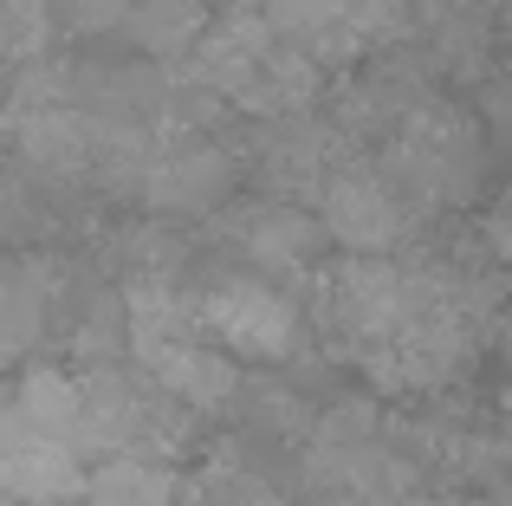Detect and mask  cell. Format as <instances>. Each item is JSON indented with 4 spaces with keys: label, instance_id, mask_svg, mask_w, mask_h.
Instances as JSON below:
<instances>
[{
    "label": "cell",
    "instance_id": "6da1fadb",
    "mask_svg": "<svg viewBox=\"0 0 512 506\" xmlns=\"http://www.w3.org/2000/svg\"><path fill=\"white\" fill-rule=\"evenodd\" d=\"M409 208L467 202L480 182V130L454 104H409L389 124V150L376 163Z\"/></svg>",
    "mask_w": 512,
    "mask_h": 506
},
{
    "label": "cell",
    "instance_id": "7a4b0ae2",
    "mask_svg": "<svg viewBox=\"0 0 512 506\" xmlns=\"http://www.w3.org/2000/svg\"><path fill=\"white\" fill-rule=\"evenodd\" d=\"M195 305V338H208L227 357H253V364H279V357L299 351V305L279 286L253 273H227L208 292H188Z\"/></svg>",
    "mask_w": 512,
    "mask_h": 506
},
{
    "label": "cell",
    "instance_id": "3957f363",
    "mask_svg": "<svg viewBox=\"0 0 512 506\" xmlns=\"http://www.w3.org/2000/svg\"><path fill=\"white\" fill-rule=\"evenodd\" d=\"M266 26L318 65H357L409 33V0H266Z\"/></svg>",
    "mask_w": 512,
    "mask_h": 506
},
{
    "label": "cell",
    "instance_id": "277c9868",
    "mask_svg": "<svg viewBox=\"0 0 512 506\" xmlns=\"http://www.w3.org/2000/svg\"><path fill=\"white\" fill-rule=\"evenodd\" d=\"M415 208L389 189L383 169H357L338 163L325 182H318V228L331 234L344 253H389L409 234Z\"/></svg>",
    "mask_w": 512,
    "mask_h": 506
},
{
    "label": "cell",
    "instance_id": "5b68a950",
    "mask_svg": "<svg viewBox=\"0 0 512 506\" xmlns=\"http://www.w3.org/2000/svg\"><path fill=\"white\" fill-rule=\"evenodd\" d=\"M402 305V266L389 253H344L331 273H318V312L350 351H370Z\"/></svg>",
    "mask_w": 512,
    "mask_h": 506
},
{
    "label": "cell",
    "instance_id": "8992f818",
    "mask_svg": "<svg viewBox=\"0 0 512 506\" xmlns=\"http://www.w3.org/2000/svg\"><path fill=\"white\" fill-rule=\"evenodd\" d=\"M137 195L156 215H214L234 195V156L201 137H175V143L156 137L150 163L137 176Z\"/></svg>",
    "mask_w": 512,
    "mask_h": 506
},
{
    "label": "cell",
    "instance_id": "52a82bcc",
    "mask_svg": "<svg viewBox=\"0 0 512 506\" xmlns=\"http://www.w3.org/2000/svg\"><path fill=\"white\" fill-rule=\"evenodd\" d=\"M85 481L78 455L59 435L33 429V422L13 416V403L0 409V494L26 500V506H65Z\"/></svg>",
    "mask_w": 512,
    "mask_h": 506
},
{
    "label": "cell",
    "instance_id": "ba28073f",
    "mask_svg": "<svg viewBox=\"0 0 512 506\" xmlns=\"http://www.w3.org/2000/svg\"><path fill=\"white\" fill-rule=\"evenodd\" d=\"M7 137L33 176L72 182L91 169V111L72 98H46V104H13L7 111Z\"/></svg>",
    "mask_w": 512,
    "mask_h": 506
},
{
    "label": "cell",
    "instance_id": "9c48e42d",
    "mask_svg": "<svg viewBox=\"0 0 512 506\" xmlns=\"http://www.w3.org/2000/svg\"><path fill=\"white\" fill-rule=\"evenodd\" d=\"M137 364H143V377H150L156 390L169 396V403H182V409H188V416H195V409H227V403H234V390H240L234 357L214 351L208 338L163 344V351L137 357Z\"/></svg>",
    "mask_w": 512,
    "mask_h": 506
},
{
    "label": "cell",
    "instance_id": "30bf717a",
    "mask_svg": "<svg viewBox=\"0 0 512 506\" xmlns=\"http://www.w3.org/2000/svg\"><path fill=\"white\" fill-rule=\"evenodd\" d=\"M253 266L266 273H305L318 253V221L292 202H253L234 215V234H227Z\"/></svg>",
    "mask_w": 512,
    "mask_h": 506
},
{
    "label": "cell",
    "instance_id": "8fae6325",
    "mask_svg": "<svg viewBox=\"0 0 512 506\" xmlns=\"http://www.w3.org/2000/svg\"><path fill=\"white\" fill-rule=\"evenodd\" d=\"M52 305V266L46 260H7L0 266V370L20 364L46 331Z\"/></svg>",
    "mask_w": 512,
    "mask_h": 506
},
{
    "label": "cell",
    "instance_id": "7c38bea8",
    "mask_svg": "<svg viewBox=\"0 0 512 506\" xmlns=\"http://www.w3.org/2000/svg\"><path fill=\"white\" fill-rule=\"evenodd\" d=\"M273 137H266V176L279 182V189H318V182L338 169V130L325 124H305V111L292 117H273Z\"/></svg>",
    "mask_w": 512,
    "mask_h": 506
},
{
    "label": "cell",
    "instance_id": "4fadbf2b",
    "mask_svg": "<svg viewBox=\"0 0 512 506\" xmlns=\"http://www.w3.org/2000/svg\"><path fill=\"white\" fill-rule=\"evenodd\" d=\"M78 494L85 506H175V468L156 455H104Z\"/></svg>",
    "mask_w": 512,
    "mask_h": 506
},
{
    "label": "cell",
    "instance_id": "5bb4252c",
    "mask_svg": "<svg viewBox=\"0 0 512 506\" xmlns=\"http://www.w3.org/2000/svg\"><path fill=\"white\" fill-rule=\"evenodd\" d=\"M175 506H286L240 455H208L195 474H175Z\"/></svg>",
    "mask_w": 512,
    "mask_h": 506
},
{
    "label": "cell",
    "instance_id": "9a60e30c",
    "mask_svg": "<svg viewBox=\"0 0 512 506\" xmlns=\"http://www.w3.org/2000/svg\"><path fill=\"white\" fill-rule=\"evenodd\" d=\"M7 403H13V416H20V422H33V429L59 435V442L72 448V422H78V377H72V370L33 364V370H26V377L7 390Z\"/></svg>",
    "mask_w": 512,
    "mask_h": 506
},
{
    "label": "cell",
    "instance_id": "2e32d148",
    "mask_svg": "<svg viewBox=\"0 0 512 506\" xmlns=\"http://www.w3.org/2000/svg\"><path fill=\"white\" fill-rule=\"evenodd\" d=\"M201 20H208L201 0H130L124 7V26L137 33L143 52H156V59H182V52L195 46Z\"/></svg>",
    "mask_w": 512,
    "mask_h": 506
},
{
    "label": "cell",
    "instance_id": "e0dca14e",
    "mask_svg": "<svg viewBox=\"0 0 512 506\" xmlns=\"http://www.w3.org/2000/svg\"><path fill=\"white\" fill-rule=\"evenodd\" d=\"M52 39L46 0H0V65H26L39 59Z\"/></svg>",
    "mask_w": 512,
    "mask_h": 506
},
{
    "label": "cell",
    "instance_id": "ac0fdd59",
    "mask_svg": "<svg viewBox=\"0 0 512 506\" xmlns=\"http://www.w3.org/2000/svg\"><path fill=\"white\" fill-rule=\"evenodd\" d=\"M376 429H383L376 403H357V396H344L338 409H325V416H318L312 455H344V448H363V442H376Z\"/></svg>",
    "mask_w": 512,
    "mask_h": 506
},
{
    "label": "cell",
    "instance_id": "d6986e66",
    "mask_svg": "<svg viewBox=\"0 0 512 506\" xmlns=\"http://www.w3.org/2000/svg\"><path fill=\"white\" fill-rule=\"evenodd\" d=\"M124 7L130 0H46V20L65 33H111L124 26Z\"/></svg>",
    "mask_w": 512,
    "mask_h": 506
},
{
    "label": "cell",
    "instance_id": "ffe728a7",
    "mask_svg": "<svg viewBox=\"0 0 512 506\" xmlns=\"http://www.w3.org/2000/svg\"><path fill=\"white\" fill-rule=\"evenodd\" d=\"M415 506H487V500H461V494H435V500H415Z\"/></svg>",
    "mask_w": 512,
    "mask_h": 506
}]
</instances>
